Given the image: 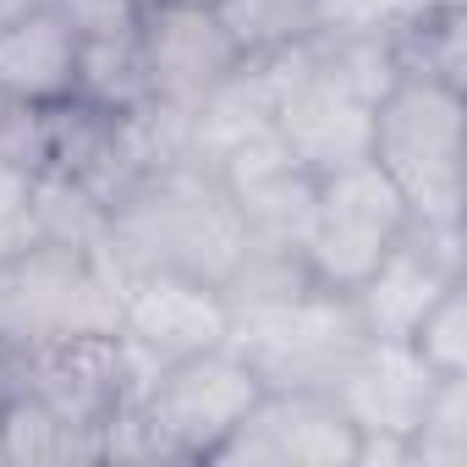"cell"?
<instances>
[{
    "instance_id": "6da1fadb",
    "label": "cell",
    "mask_w": 467,
    "mask_h": 467,
    "mask_svg": "<svg viewBox=\"0 0 467 467\" xmlns=\"http://www.w3.org/2000/svg\"><path fill=\"white\" fill-rule=\"evenodd\" d=\"M105 254L121 275L182 270L225 286V275L248 254V225L209 165L171 160L138 176L105 209Z\"/></svg>"
},
{
    "instance_id": "7a4b0ae2",
    "label": "cell",
    "mask_w": 467,
    "mask_h": 467,
    "mask_svg": "<svg viewBox=\"0 0 467 467\" xmlns=\"http://www.w3.org/2000/svg\"><path fill=\"white\" fill-rule=\"evenodd\" d=\"M259 396V374L231 347L176 358L149 374L127 412L110 418L105 462H209Z\"/></svg>"
},
{
    "instance_id": "3957f363",
    "label": "cell",
    "mask_w": 467,
    "mask_h": 467,
    "mask_svg": "<svg viewBox=\"0 0 467 467\" xmlns=\"http://www.w3.org/2000/svg\"><path fill=\"white\" fill-rule=\"evenodd\" d=\"M363 341L368 336L352 314V297L319 281L254 303H231L225 336V347L259 374L265 390H330Z\"/></svg>"
},
{
    "instance_id": "277c9868",
    "label": "cell",
    "mask_w": 467,
    "mask_h": 467,
    "mask_svg": "<svg viewBox=\"0 0 467 467\" xmlns=\"http://www.w3.org/2000/svg\"><path fill=\"white\" fill-rule=\"evenodd\" d=\"M368 160L407 198L412 220L462 225V88L396 78L374 105Z\"/></svg>"
},
{
    "instance_id": "5b68a950",
    "label": "cell",
    "mask_w": 467,
    "mask_h": 467,
    "mask_svg": "<svg viewBox=\"0 0 467 467\" xmlns=\"http://www.w3.org/2000/svg\"><path fill=\"white\" fill-rule=\"evenodd\" d=\"M407 225H412L407 198L390 187V176L374 160H358L330 176H314L297 259L319 286L352 292Z\"/></svg>"
},
{
    "instance_id": "8992f818",
    "label": "cell",
    "mask_w": 467,
    "mask_h": 467,
    "mask_svg": "<svg viewBox=\"0 0 467 467\" xmlns=\"http://www.w3.org/2000/svg\"><path fill=\"white\" fill-rule=\"evenodd\" d=\"M374 105L325 50L319 39L297 45L275 94L270 132L286 143V154L308 176H330L341 165L368 160V132H374Z\"/></svg>"
},
{
    "instance_id": "52a82bcc",
    "label": "cell",
    "mask_w": 467,
    "mask_h": 467,
    "mask_svg": "<svg viewBox=\"0 0 467 467\" xmlns=\"http://www.w3.org/2000/svg\"><path fill=\"white\" fill-rule=\"evenodd\" d=\"M116 336L132 358V368L149 374L192 358V352H214L231 336V297L220 281L203 275H182V270H132L121 275V314H116Z\"/></svg>"
},
{
    "instance_id": "ba28073f",
    "label": "cell",
    "mask_w": 467,
    "mask_h": 467,
    "mask_svg": "<svg viewBox=\"0 0 467 467\" xmlns=\"http://www.w3.org/2000/svg\"><path fill=\"white\" fill-rule=\"evenodd\" d=\"M6 368H12V390L34 396L56 418H67L78 429H94V434H105L110 418L127 412L143 390V374L132 368L116 330L6 352Z\"/></svg>"
},
{
    "instance_id": "9c48e42d",
    "label": "cell",
    "mask_w": 467,
    "mask_h": 467,
    "mask_svg": "<svg viewBox=\"0 0 467 467\" xmlns=\"http://www.w3.org/2000/svg\"><path fill=\"white\" fill-rule=\"evenodd\" d=\"M138 61H143L149 105L187 116L248 56L231 45L214 6H203V0H154L138 17Z\"/></svg>"
},
{
    "instance_id": "30bf717a",
    "label": "cell",
    "mask_w": 467,
    "mask_h": 467,
    "mask_svg": "<svg viewBox=\"0 0 467 467\" xmlns=\"http://www.w3.org/2000/svg\"><path fill=\"white\" fill-rule=\"evenodd\" d=\"M358 429L330 390H265L209 456L214 467H352Z\"/></svg>"
},
{
    "instance_id": "8fae6325",
    "label": "cell",
    "mask_w": 467,
    "mask_h": 467,
    "mask_svg": "<svg viewBox=\"0 0 467 467\" xmlns=\"http://www.w3.org/2000/svg\"><path fill=\"white\" fill-rule=\"evenodd\" d=\"M456 281H462V225L412 220L347 297H352L363 336L407 341L418 330V319L434 308V297Z\"/></svg>"
},
{
    "instance_id": "7c38bea8",
    "label": "cell",
    "mask_w": 467,
    "mask_h": 467,
    "mask_svg": "<svg viewBox=\"0 0 467 467\" xmlns=\"http://www.w3.org/2000/svg\"><path fill=\"white\" fill-rule=\"evenodd\" d=\"M440 374H429V363L407 347V341H363L347 368L336 374L330 396L341 401V412L352 418L358 434H390V440H412L423 401L434 390Z\"/></svg>"
},
{
    "instance_id": "4fadbf2b",
    "label": "cell",
    "mask_w": 467,
    "mask_h": 467,
    "mask_svg": "<svg viewBox=\"0 0 467 467\" xmlns=\"http://www.w3.org/2000/svg\"><path fill=\"white\" fill-rule=\"evenodd\" d=\"M78 94V28L56 0H34L28 12L0 23V99L56 110Z\"/></svg>"
},
{
    "instance_id": "5bb4252c",
    "label": "cell",
    "mask_w": 467,
    "mask_h": 467,
    "mask_svg": "<svg viewBox=\"0 0 467 467\" xmlns=\"http://www.w3.org/2000/svg\"><path fill=\"white\" fill-rule=\"evenodd\" d=\"M396 78H423V83H445L462 88L467 72V12L462 0H423L407 17L390 23L385 34Z\"/></svg>"
},
{
    "instance_id": "9a60e30c",
    "label": "cell",
    "mask_w": 467,
    "mask_h": 467,
    "mask_svg": "<svg viewBox=\"0 0 467 467\" xmlns=\"http://www.w3.org/2000/svg\"><path fill=\"white\" fill-rule=\"evenodd\" d=\"M0 462H12V467L105 462V434L56 418L50 407H39L23 390H6V407H0Z\"/></svg>"
},
{
    "instance_id": "2e32d148",
    "label": "cell",
    "mask_w": 467,
    "mask_h": 467,
    "mask_svg": "<svg viewBox=\"0 0 467 467\" xmlns=\"http://www.w3.org/2000/svg\"><path fill=\"white\" fill-rule=\"evenodd\" d=\"M214 17L243 56H275L319 34L314 0H214Z\"/></svg>"
},
{
    "instance_id": "e0dca14e",
    "label": "cell",
    "mask_w": 467,
    "mask_h": 467,
    "mask_svg": "<svg viewBox=\"0 0 467 467\" xmlns=\"http://www.w3.org/2000/svg\"><path fill=\"white\" fill-rule=\"evenodd\" d=\"M407 467H467V374L434 379L407 440Z\"/></svg>"
},
{
    "instance_id": "ac0fdd59",
    "label": "cell",
    "mask_w": 467,
    "mask_h": 467,
    "mask_svg": "<svg viewBox=\"0 0 467 467\" xmlns=\"http://www.w3.org/2000/svg\"><path fill=\"white\" fill-rule=\"evenodd\" d=\"M407 347H412V352L429 363V374H440V379L467 374V275L434 297V308L418 319V330L407 336Z\"/></svg>"
},
{
    "instance_id": "d6986e66",
    "label": "cell",
    "mask_w": 467,
    "mask_h": 467,
    "mask_svg": "<svg viewBox=\"0 0 467 467\" xmlns=\"http://www.w3.org/2000/svg\"><path fill=\"white\" fill-rule=\"evenodd\" d=\"M412 6L418 0H314V23L319 34H390Z\"/></svg>"
},
{
    "instance_id": "ffe728a7",
    "label": "cell",
    "mask_w": 467,
    "mask_h": 467,
    "mask_svg": "<svg viewBox=\"0 0 467 467\" xmlns=\"http://www.w3.org/2000/svg\"><path fill=\"white\" fill-rule=\"evenodd\" d=\"M34 6V0H0V23H12L17 12H28Z\"/></svg>"
},
{
    "instance_id": "44dd1931",
    "label": "cell",
    "mask_w": 467,
    "mask_h": 467,
    "mask_svg": "<svg viewBox=\"0 0 467 467\" xmlns=\"http://www.w3.org/2000/svg\"><path fill=\"white\" fill-rule=\"evenodd\" d=\"M6 390H12V368H6V352H0V407H6Z\"/></svg>"
},
{
    "instance_id": "7402d4cb",
    "label": "cell",
    "mask_w": 467,
    "mask_h": 467,
    "mask_svg": "<svg viewBox=\"0 0 467 467\" xmlns=\"http://www.w3.org/2000/svg\"><path fill=\"white\" fill-rule=\"evenodd\" d=\"M127 6H154V0H127Z\"/></svg>"
},
{
    "instance_id": "603a6c76",
    "label": "cell",
    "mask_w": 467,
    "mask_h": 467,
    "mask_svg": "<svg viewBox=\"0 0 467 467\" xmlns=\"http://www.w3.org/2000/svg\"><path fill=\"white\" fill-rule=\"evenodd\" d=\"M203 6H214V0H203Z\"/></svg>"
}]
</instances>
